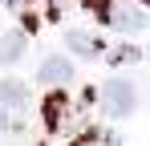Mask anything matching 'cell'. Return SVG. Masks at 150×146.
Returning a JSON list of instances; mask_svg holds the SVG:
<instances>
[{"label": "cell", "mask_w": 150, "mask_h": 146, "mask_svg": "<svg viewBox=\"0 0 150 146\" xmlns=\"http://www.w3.org/2000/svg\"><path fill=\"white\" fill-rule=\"evenodd\" d=\"M105 21L114 24V28H122V33H142V28L150 24V12L138 8V4H110Z\"/></svg>", "instance_id": "obj_2"}, {"label": "cell", "mask_w": 150, "mask_h": 146, "mask_svg": "<svg viewBox=\"0 0 150 146\" xmlns=\"http://www.w3.org/2000/svg\"><path fill=\"white\" fill-rule=\"evenodd\" d=\"M101 110H105L110 118H130V114L138 110V94H134V85H130L126 77H110L105 89H101Z\"/></svg>", "instance_id": "obj_1"}, {"label": "cell", "mask_w": 150, "mask_h": 146, "mask_svg": "<svg viewBox=\"0 0 150 146\" xmlns=\"http://www.w3.org/2000/svg\"><path fill=\"white\" fill-rule=\"evenodd\" d=\"M8 126H12V118H8V110L0 106V130H8Z\"/></svg>", "instance_id": "obj_10"}, {"label": "cell", "mask_w": 150, "mask_h": 146, "mask_svg": "<svg viewBox=\"0 0 150 146\" xmlns=\"http://www.w3.org/2000/svg\"><path fill=\"white\" fill-rule=\"evenodd\" d=\"M110 61H118V65H122V61H138V49H114V53H110Z\"/></svg>", "instance_id": "obj_9"}, {"label": "cell", "mask_w": 150, "mask_h": 146, "mask_svg": "<svg viewBox=\"0 0 150 146\" xmlns=\"http://www.w3.org/2000/svg\"><path fill=\"white\" fill-rule=\"evenodd\" d=\"M142 4H146V8H150V0H142Z\"/></svg>", "instance_id": "obj_11"}, {"label": "cell", "mask_w": 150, "mask_h": 146, "mask_svg": "<svg viewBox=\"0 0 150 146\" xmlns=\"http://www.w3.org/2000/svg\"><path fill=\"white\" fill-rule=\"evenodd\" d=\"M65 45L73 49L77 57H98V53H101V41H98V37H89V33H81V28H73V33L65 37Z\"/></svg>", "instance_id": "obj_6"}, {"label": "cell", "mask_w": 150, "mask_h": 146, "mask_svg": "<svg viewBox=\"0 0 150 146\" xmlns=\"http://www.w3.org/2000/svg\"><path fill=\"white\" fill-rule=\"evenodd\" d=\"M45 122H49V130H57L65 122V97H49L45 101Z\"/></svg>", "instance_id": "obj_7"}, {"label": "cell", "mask_w": 150, "mask_h": 146, "mask_svg": "<svg viewBox=\"0 0 150 146\" xmlns=\"http://www.w3.org/2000/svg\"><path fill=\"white\" fill-rule=\"evenodd\" d=\"M69 77H73V61L69 57H45L41 69H37L41 85H69Z\"/></svg>", "instance_id": "obj_3"}, {"label": "cell", "mask_w": 150, "mask_h": 146, "mask_svg": "<svg viewBox=\"0 0 150 146\" xmlns=\"http://www.w3.org/2000/svg\"><path fill=\"white\" fill-rule=\"evenodd\" d=\"M25 49H28L25 33H8V37L0 41V65H16V61L25 57Z\"/></svg>", "instance_id": "obj_5"}, {"label": "cell", "mask_w": 150, "mask_h": 146, "mask_svg": "<svg viewBox=\"0 0 150 146\" xmlns=\"http://www.w3.org/2000/svg\"><path fill=\"white\" fill-rule=\"evenodd\" d=\"M25 101H28V89H25V81H16V77H4L0 81V106L8 110H25Z\"/></svg>", "instance_id": "obj_4"}, {"label": "cell", "mask_w": 150, "mask_h": 146, "mask_svg": "<svg viewBox=\"0 0 150 146\" xmlns=\"http://www.w3.org/2000/svg\"><path fill=\"white\" fill-rule=\"evenodd\" d=\"M73 146H118V142H114L110 134H98V130H89V134H81Z\"/></svg>", "instance_id": "obj_8"}]
</instances>
